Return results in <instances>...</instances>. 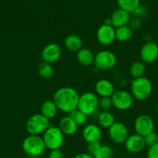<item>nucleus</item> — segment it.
Instances as JSON below:
<instances>
[{
  "mask_svg": "<svg viewBox=\"0 0 158 158\" xmlns=\"http://www.w3.org/2000/svg\"><path fill=\"white\" fill-rule=\"evenodd\" d=\"M79 94L75 89L70 86H64L54 93L53 100L59 110L64 113H71L77 108Z\"/></svg>",
  "mask_w": 158,
  "mask_h": 158,
  "instance_id": "obj_1",
  "label": "nucleus"
},
{
  "mask_svg": "<svg viewBox=\"0 0 158 158\" xmlns=\"http://www.w3.org/2000/svg\"><path fill=\"white\" fill-rule=\"evenodd\" d=\"M153 91V84L147 77L133 79L131 82V94L137 100H145L150 97Z\"/></svg>",
  "mask_w": 158,
  "mask_h": 158,
  "instance_id": "obj_2",
  "label": "nucleus"
},
{
  "mask_svg": "<svg viewBox=\"0 0 158 158\" xmlns=\"http://www.w3.org/2000/svg\"><path fill=\"white\" fill-rule=\"evenodd\" d=\"M22 148L27 155L31 157H39L42 155L46 149L42 136L30 134L23 140Z\"/></svg>",
  "mask_w": 158,
  "mask_h": 158,
  "instance_id": "obj_3",
  "label": "nucleus"
},
{
  "mask_svg": "<svg viewBox=\"0 0 158 158\" xmlns=\"http://www.w3.org/2000/svg\"><path fill=\"white\" fill-rule=\"evenodd\" d=\"M42 138L46 149L50 151L58 150L60 149L64 141V134L58 127L50 126L43 133Z\"/></svg>",
  "mask_w": 158,
  "mask_h": 158,
  "instance_id": "obj_4",
  "label": "nucleus"
},
{
  "mask_svg": "<svg viewBox=\"0 0 158 158\" xmlns=\"http://www.w3.org/2000/svg\"><path fill=\"white\" fill-rule=\"evenodd\" d=\"M51 125L50 120L42 115L41 114H36L31 116L26 121V131L30 135H40L43 134Z\"/></svg>",
  "mask_w": 158,
  "mask_h": 158,
  "instance_id": "obj_5",
  "label": "nucleus"
},
{
  "mask_svg": "<svg viewBox=\"0 0 158 158\" xmlns=\"http://www.w3.org/2000/svg\"><path fill=\"white\" fill-rule=\"evenodd\" d=\"M99 97L92 92H85L79 97L77 108L87 116L92 115L99 108Z\"/></svg>",
  "mask_w": 158,
  "mask_h": 158,
  "instance_id": "obj_6",
  "label": "nucleus"
},
{
  "mask_svg": "<svg viewBox=\"0 0 158 158\" xmlns=\"http://www.w3.org/2000/svg\"><path fill=\"white\" fill-rule=\"evenodd\" d=\"M117 58L114 52L109 50H101L94 54V64L97 69L108 70L115 67Z\"/></svg>",
  "mask_w": 158,
  "mask_h": 158,
  "instance_id": "obj_7",
  "label": "nucleus"
},
{
  "mask_svg": "<svg viewBox=\"0 0 158 158\" xmlns=\"http://www.w3.org/2000/svg\"><path fill=\"white\" fill-rule=\"evenodd\" d=\"M111 98L112 106L119 110H129L133 103V97L132 94L123 89L115 91Z\"/></svg>",
  "mask_w": 158,
  "mask_h": 158,
  "instance_id": "obj_8",
  "label": "nucleus"
},
{
  "mask_svg": "<svg viewBox=\"0 0 158 158\" xmlns=\"http://www.w3.org/2000/svg\"><path fill=\"white\" fill-rule=\"evenodd\" d=\"M134 130L136 134L144 137L154 131V121L147 114H141L135 120Z\"/></svg>",
  "mask_w": 158,
  "mask_h": 158,
  "instance_id": "obj_9",
  "label": "nucleus"
},
{
  "mask_svg": "<svg viewBox=\"0 0 158 158\" xmlns=\"http://www.w3.org/2000/svg\"><path fill=\"white\" fill-rule=\"evenodd\" d=\"M129 135L128 128L121 122H115L108 128V137L113 143L117 144L125 143Z\"/></svg>",
  "mask_w": 158,
  "mask_h": 158,
  "instance_id": "obj_10",
  "label": "nucleus"
},
{
  "mask_svg": "<svg viewBox=\"0 0 158 158\" xmlns=\"http://www.w3.org/2000/svg\"><path fill=\"white\" fill-rule=\"evenodd\" d=\"M96 39L99 44L109 46L116 40V29L112 25L102 24L96 32Z\"/></svg>",
  "mask_w": 158,
  "mask_h": 158,
  "instance_id": "obj_11",
  "label": "nucleus"
},
{
  "mask_svg": "<svg viewBox=\"0 0 158 158\" xmlns=\"http://www.w3.org/2000/svg\"><path fill=\"white\" fill-rule=\"evenodd\" d=\"M62 50L58 44L51 43L43 47L41 51V58L43 62L53 64L58 61L61 57Z\"/></svg>",
  "mask_w": 158,
  "mask_h": 158,
  "instance_id": "obj_12",
  "label": "nucleus"
},
{
  "mask_svg": "<svg viewBox=\"0 0 158 158\" xmlns=\"http://www.w3.org/2000/svg\"><path fill=\"white\" fill-rule=\"evenodd\" d=\"M140 58L143 63L150 64L158 59V45L152 41L144 43L140 49Z\"/></svg>",
  "mask_w": 158,
  "mask_h": 158,
  "instance_id": "obj_13",
  "label": "nucleus"
},
{
  "mask_svg": "<svg viewBox=\"0 0 158 158\" xmlns=\"http://www.w3.org/2000/svg\"><path fill=\"white\" fill-rule=\"evenodd\" d=\"M124 144H125L126 151L130 153H133V154L140 152L146 147L143 137L137 134L129 135Z\"/></svg>",
  "mask_w": 158,
  "mask_h": 158,
  "instance_id": "obj_14",
  "label": "nucleus"
},
{
  "mask_svg": "<svg viewBox=\"0 0 158 158\" xmlns=\"http://www.w3.org/2000/svg\"><path fill=\"white\" fill-rule=\"evenodd\" d=\"M110 19H111L112 26L115 29H116V28L128 25L131 19V16H130L129 12L119 8L113 11L110 16Z\"/></svg>",
  "mask_w": 158,
  "mask_h": 158,
  "instance_id": "obj_15",
  "label": "nucleus"
},
{
  "mask_svg": "<svg viewBox=\"0 0 158 158\" xmlns=\"http://www.w3.org/2000/svg\"><path fill=\"white\" fill-rule=\"evenodd\" d=\"M102 130L97 124L91 123L84 127L82 131V137L87 143L94 141H99L102 138Z\"/></svg>",
  "mask_w": 158,
  "mask_h": 158,
  "instance_id": "obj_16",
  "label": "nucleus"
},
{
  "mask_svg": "<svg viewBox=\"0 0 158 158\" xmlns=\"http://www.w3.org/2000/svg\"><path fill=\"white\" fill-rule=\"evenodd\" d=\"M94 91L96 95L99 96L100 97H111L116 90H115L114 85L110 80L107 79H100L96 82Z\"/></svg>",
  "mask_w": 158,
  "mask_h": 158,
  "instance_id": "obj_17",
  "label": "nucleus"
},
{
  "mask_svg": "<svg viewBox=\"0 0 158 158\" xmlns=\"http://www.w3.org/2000/svg\"><path fill=\"white\" fill-rule=\"evenodd\" d=\"M58 127L60 128L62 133L67 136L74 135L78 129L77 123L69 116L64 117L63 118L60 119L58 123Z\"/></svg>",
  "mask_w": 158,
  "mask_h": 158,
  "instance_id": "obj_18",
  "label": "nucleus"
},
{
  "mask_svg": "<svg viewBox=\"0 0 158 158\" xmlns=\"http://www.w3.org/2000/svg\"><path fill=\"white\" fill-rule=\"evenodd\" d=\"M64 44L65 48L71 52H78L81 49H82L83 41L79 35L75 34H71L65 37L64 40Z\"/></svg>",
  "mask_w": 158,
  "mask_h": 158,
  "instance_id": "obj_19",
  "label": "nucleus"
},
{
  "mask_svg": "<svg viewBox=\"0 0 158 158\" xmlns=\"http://www.w3.org/2000/svg\"><path fill=\"white\" fill-rule=\"evenodd\" d=\"M77 61L81 65L85 66H89L94 64V54L88 48H82L76 54Z\"/></svg>",
  "mask_w": 158,
  "mask_h": 158,
  "instance_id": "obj_20",
  "label": "nucleus"
},
{
  "mask_svg": "<svg viewBox=\"0 0 158 158\" xmlns=\"http://www.w3.org/2000/svg\"><path fill=\"white\" fill-rule=\"evenodd\" d=\"M58 110L57 105L53 100H45L40 106V114L49 120L54 118L57 116Z\"/></svg>",
  "mask_w": 158,
  "mask_h": 158,
  "instance_id": "obj_21",
  "label": "nucleus"
},
{
  "mask_svg": "<svg viewBox=\"0 0 158 158\" xmlns=\"http://www.w3.org/2000/svg\"><path fill=\"white\" fill-rule=\"evenodd\" d=\"M116 122L115 117L110 111L103 110L98 117V123L99 126L104 128H109Z\"/></svg>",
  "mask_w": 158,
  "mask_h": 158,
  "instance_id": "obj_22",
  "label": "nucleus"
},
{
  "mask_svg": "<svg viewBox=\"0 0 158 158\" xmlns=\"http://www.w3.org/2000/svg\"><path fill=\"white\" fill-rule=\"evenodd\" d=\"M133 29L129 27V25L121 26L116 29V40L119 42L129 41L133 36Z\"/></svg>",
  "mask_w": 158,
  "mask_h": 158,
  "instance_id": "obj_23",
  "label": "nucleus"
},
{
  "mask_svg": "<svg viewBox=\"0 0 158 158\" xmlns=\"http://www.w3.org/2000/svg\"><path fill=\"white\" fill-rule=\"evenodd\" d=\"M146 72L145 63L142 61H136L131 64L129 67V74L133 79L144 77Z\"/></svg>",
  "mask_w": 158,
  "mask_h": 158,
  "instance_id": "obj_24",
  "label": "nucleus"
},
{
  "mask_svg": "<svg viewBox=\"0 0 158 158\" xmlns=\"http://www.w3.org/2000/svg\"><path fill=\"white\" fill-rule=\"evenodd\" d=\"M37 71L38 74L41 78L43 79H50L54 74V68L52 64L46 63V62H40L37 66Z\"/></svg>",
  "mask_w": 158,
  "mask_h": 158,
  "instance_id": "obj_25",
  "label": "nucleus"
},
{
  "mask_svg": "<svg viewBox=\"0 0 158 158\" xmlns=\"http://www.w3.org/2000/svg\"><path fill=\"white\" fill-rule=\"evenodd\" d=\"M117 4L119 9L133 13L140 5V0H117Z\"/></svg>",
  "mask_w": 158,
  "mask_h": 158,
  "instance_id": "obj_26",
  "label": "nucleus"
},
{
  "mask_svg": "<svg viewBox=\"0 0 158 158\" xmlns=\"http://www.w3.org/2000/svg\"><path fill=\"white\" fill-rule=\"evenodd\" d=\"M69 117L77 123V126H83L88 121V116L78 109H76L74 110L69 113Z\"/></svg>",
  "mask_w": 158,
  "mask_h": 158,
  "instance_id": "obj_27",
  "label": "nucleus"
},
{
  "mask_svg": "<svg viewBox=\"0 0 158 158\" xmlns=\"http://www.w3.org/2000/svg\"><path fill=\"white\" fill-rule=\"evenodd\" d=\"M113 157V150L110 146L107 144H102L100 149L99 150L94 158H112Z\"/></svg>",
  "mask_w": 158,
  "mask_h": 158,
  "instance_id": "obj_28",
  "label": "nucleus"
},
{
  "mask_svg": "<svg viewBox=\"0 0 158 158\" xmlns=\"http://www.w3.org/2000/svg\"><path fill=\"white\" fill-rule=\"evenodd\" d=\"M144 141H145L146 147H150L153 146V145L156 144V143H158V134L153 131V132L150 133V134H147V136L143 137Z\"/></svg>",
  "mask_w": 158,
  "mask_h": 158,
  "instance_id": "obj_29",
  "label": "nucleus"
},
{
  "mask_svg": "<svg viewBox=\"0 0 158 158\" xmlns=\"http://www.w3.org/2000/svg\"><path fill=\"white\" fill-rule=\"evenodd\" d=\"M112 106V101L110 97H100L99 100V107L103 110H108Z\"/></svg>",
  "mask_w": 158,
  "mask_h": 158,
  "instance_id": "obj_30",
  "label": "nucleus"
},
{
  "mask_svg": "<svg viewBox=\"0 0 158 158\" xmlns=\"http://www.w3.org/2000/svg\"><path fill=\"white\" fill-rule=\"evenodd\" d=\"M102 145V144L100 143V141H94L91 142V143H88V148H87L88 153L94 157L96 154V153H97L98 151H99V150L100 149Z\"/></svg>",
  "mask_w": 158,
  "mask_h": 158,
  "instance_id": "obj_31",
  "label": "nucleus"
},
{
  "mask_svg": "<svg viewBox=\"0 0 158 158\" xmlns=\"http://www.w3.org/2000/svg\"><path fill=\"white\" fill-rule=\"evenodd\" d=\"M147 158H158V143L148 148Z\"/></svg>",
  "mask_w": 158,
  "mask_h": 158,
  "instance_id": "obj_32",
  "label": "nucleus"
},
{
  "mask_svg": "<svg viewBox=\"0 0 158 158\" xmlns=\"http://www.w3.org/2000/svg\"><path fill=\"white\" fill-rule=\"evenodd\" d=\"M133 13L134 14V15L136 17V18L140 19L142 18V17L145 16V15L147 14V8L146 7V6H140V5H139Z\"/></svg>",
  "mask_w": 158,
  "mask_h": 158,
  "instance_id": "obj_33",
  "label": "nucleus"
},
{
  "mask_svg": "<svg viewBox=\"0 0 158 158\" xmlns=\"http://www.w3.org/2000/svg\"><path fill=\"white\" fill-rule=\"evenodd\" d=\"M129 23V27L133 30H137L141 27V25H142V22H141L140 19L136 18V17L130 19Z\"/></svg>",
  "mask_w": 158,
  "mask_h": 158,
  "instance_id": "obj_34",
  "label": "nucleus"
},
{
  "mask_svg": "<svg viewBox=\"0 0 158 158\" xmlns=\"http://www.w3.org/2000/svg\"><path fill=\"white\" fill-rule=\"evenodd\" d=\"M48 158H64V156L60 149L53 150V151H50L49 154H48Z\"/></svg>",
  "mask_w": 158,
  "mask_h": 158,
  "instance_id": "obj_35",
  "label": "nucleus"
},
{
  "mask_svg": "<svg viewBox=\"0 0 158 158\" xmlns=\"http://www.w3.org/2000/svg\"><path fill=\"white\" fill-rule=\"evenodd\" d=\"M74 158H94L91 154L88 153H79V154H76Z\"/></svg>",
  "mask_w": 158,
  "mask_h": 158,
  "instance_id": "obj_36",
  "label": "nucleus"
},
{
  "mask_svg": "<svg viewBox=\"0 0 158 158\" xmlns=\"http://www.w3.org/2000/svg\"><path fill=\"white\" fill-rule=\"evenodd\" d=\"M156 109H157V111H158V102H157V104H156Z\"/></svg>",
  "mask_w": 158,
  "mask_h": 158,
  "instance_id": "obj_37",
  "label": "nucleus"
}]
</instances>
